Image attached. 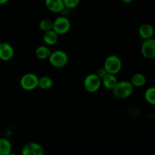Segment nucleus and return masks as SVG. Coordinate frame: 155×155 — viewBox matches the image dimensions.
I'll return each mask as SVG.
<instances>
[{
	"label": "nucleus",
	"mask_w": 155,
	"mask_h": 155,
	"mask_svg": "<svg viewBox=\"0 0 155 155\" xmlns=\"http://www.w3.org/2000/svg\"><path fill=\"white\" fill-rule=\"evenodd\" d=\"M123 2L125 3H129V2H131L132 0H123Z\"/></svg>",
	"instance_id": "23"
},
{
	"label": "nucleus",
	"mask_w": 155,
	"mask_h": 155,
	"mask_svg": "<svg viewBox=\"0 0 155 155\" xmlns=\"http://www.w3.org/2000/svg\"><path fill=\"white\" fill-rule=\"evenodd\" d=\"M103 68L105 69L107 74L116 75L122 68V61L119 56L116 54H110L106 58Z\"/></svg>",
	"instance_id": "2"
},
{
	"label": "nucleus",
	"mask_w": 155,
	"mask_h": 155,
	"mask_svg": "<svg viewBox=\"0 0 155 155\" xmlns=\"http://www.w3.org/2000/svg\"><path fill=\"white\" fill-rule=\"evenodd\" d=\"M139 36L145 40L152 39L154 35V28L149 24H143L140 26L139 30Z\"/></svg>",
	"instance_id": "11"
},
{
	"label": "nucleus",
	"mask_w": 155,
	"mask_h": 155,
	"mask_svg": "<svg viewBox=\"0 0 155 155\" xmlns=\"http://www.w3.org/2000/svg\"><path fill=\"white\" fill-rule=\"evenodd\" d=\"M58 40V35L53 30L45 32L43 34V41L46 45H53L57 43Z\"/></svg>",
	"instance_id": "13"
},
{
	"label": "nucleus",
	"mask_w": 155,
	"mask_h": 155,
	"mask_svg": "<svg viewBox=\"0 0 155 155\" xmlns=\"http://www.w3.org/2000/svg\"><path fill=\"white\" fill-rule=\"evenodd\" d=\"M145 98L146 101L149 104L154 105L155 104V88L154 86L148 88L145 92Z\"/></svg>",
	"instance_id": "18"
},
{
	"label": "nucleus",
	"mask_w": 155,
	"mask_h": 155,
	"mask_svg": "<svg viewBox=\"0 0 155 155\" xmlns=\"http://www.w3.org/2000/svg\"><path fill=\"white\" fill-rule=\"evenodd\" d=\"M8 0H0V5H2V4H5V3L8 2Z\"/></svg>",
	"instance_id": "22"
},
{
	"label": "nucleus",
	"mask_w": 155,
	"mask_h": 155,
	"mask_svg": "<svg viewBox=\"0 0 155 155\" xmlns=\"http://www.w3.org/2000/svg\"><path fill=\"white\" fill-rule=\"evenodd\" d=\"M118 80L116 76L110 74H107L102 79H101V84L105 88L108 89H112L117 84Z\"/></svg>",
	"instance_id": "12"
},
{
	"label": "nucleus",
	"mask_w": 155,
	"mask_h": 155,
	"mask_svg": "<svg viewBox=\"0 0 155 155\" xmlns=\"http://www.w3.org/2000/svg\"><path fill=\"white\" fill-rule=\"evenodd\" d=\"M134 87L131 84L130 81L127 80H122V81L118 82L113 89V94L116 98L120 99H124L133 94Z\"/></svg>",
	"instance_id": "1"
},
{
	"label": "nucleus",
	"mask_w": 155,
	"mask_h": 155,
	"mask_svg": "<svg viewBox=\"0 0 155 155\" xmlns=\"http://www.w3.org/2000/svg\"><path fill=\"white\" fill-rule=\"evenodd\" d=\"M8 155H17V154H15V153H13V152H11L10 154H9Z\"/></svg>",
	"instance_id": "24"
},
{
	"label": "nucleus",
	"mask_w": 155,
	"mask_h": 155,
	"mask_svg": "<svg viewBox=\"0 0 155 155\" xmlns=\"http://www.w3.org/2000/svg\"><path fill=\"white\" fill-rule=\"evenodd\" d=\"M12 152V145L6 138H0V155H8Z\"/></svg>",
	"instance_id": "15"
},
{
	"label": "nucleus",
	"mask_w": 155,
	"mask_h": 155,
	"mask_svg": "<svg viewBox=\"0 0 155 155\" xmlns=\"http://www.w3.org/2000/svg\"><path fill=\"white\" fill-rule=\"evenodd\" d=\"M130 82L133 86H136V87H141L143 85L145 84L146 83V77L145 75H143L141 73H136V74H133L132 76L131 79H130Z\"/></svg>",
	"instance_id": "16"
},
{
	"label": "nucleus",
	"mask_w": 155,
	"mask_h": 155,
	"mask_svg": "<svg viewBox=\"0 0 155 155\" xmlns=\"http://www.w3.org/2000/svg\"><path fill=\"white\" fill-rule=\"evenodd\" d=\"M15 51L11 44L6 42H0V59L5 61H10L13 58Z\"/></svg>",
	"instance_id": "9"
},
{
	"label": "nucleus",
	"mask_w": 155,
	"mask_h": 155,
	"mask_svg": "<svg viewBox=\"0 0 155 155\" xmlns=\"http://www.w3.org/2000/svg\"><path fill=\"white\" fill-rule=\"evenodd\" d=\"M64 8L73 9L75 8L80 4V0H63Z\"/></svg>",
	"instance_id": "20"
},
{
	"label": "nucleus",
	"mask_w": 155,
	"mask_h": 155,
	"mask_svg": "<svg viewBox=\"0 0 155 155\" xmlns=\"http://www.w3.org/2000/svg\"><path fill=\"white\" fill-rule=\"evenodd\" d=\"M45 5L49 11L52 12H61L64 9L63 0H46Z\"/></svg>",
	"instance_id": "10"
},
{
	"label": "nucleus",
	"mask_w": 155,
	"mask_h": 155,
	"mask_svg": "<svg viewBox=\"0 0 155 155\" xmlns=\"http://www.w3.org/2000/svg\"><path fill=\"white\" fill-rule=\"evenodd\" d=\"M101 85V80L95 74L92 73L85 77L83 81V86L87 92L93 93L100 89Z\"/></svg>",
	"instance_id": "6"
},
{
	"label": "nucleus",
	"mask_w": 155,
	"mask_h": 155,
	"mask_svg": "<svg viewBox=\"0 0 155 155\" xmlns=\"http://www.w3.org/2000/svg\"><path fill=\"white\" fill-rule=\"evenodd\" d=\"M107 74V71H105V69H104L103 67H101V68H99L98 70H97V72L95 74H96V75L101 80V79H102Z\"/></svg>",
	"instance_id": "21"
},
{
	"label": "nucleus",
	"mask_w": 155,
	"mask_h": 155,
	"mask_svg": "<svg viewBox=\"0 0 155 155\" xmlns=\"http://www.w3.org/2000/svg\"><path fill=\"white\" fill-rule=\"evenodd\" d=\"M39 78V77L34 73H26L21 77L20 85L25 90H33L38 87Z\"/></svg>",
	"instance_id": "4"
},
{
	"label": "nucleus",
	"mask_w": 155,
	"mask_h": 155,
	"mask_svg": "<svg viewBox=\"0 0 155 155\" xmlns=\"http://www.w3.org/2000/svg\"><path fill=\"white\" fill-rule=\"evenodd\" d=\"M53 80L52 79L48 76H43L39 78V83L38 87L41 88L42 89H48L52 87Z\"/></svg>",
	"instance_id": "17"
},
{
	"label": "nucleus",
	"mask_w": 155,
	"mask_h": 155,
	"mask_svg": "<svg viewBox=\"0 0 155 155\" xmlns=\"http://www.w3.org/2000/svg\"><path fill=\"white\" fill-rule=\"evenodd\" d=\"M49 63L53 67L57 68H61L66 66L68 62V55L63 50H55L51 51L49 58Z\"/></svg>",
	"instance_id": "3"
},
{
	"label": "nucleus",
	"mask_w": 155,
	"mask_h": 155,
	"mask_svg": "<svg viewBox=\"0 0 155 155\" xmlns=\"http://www.w3.org/2000/svg\"><path fill=\"white\" fill-rule=\"evenodd\" d=\"M21 155H44V149L37 142H29L23 147Z\"/></svg>",
	"instance_id": "7"
},
{
	"label": "nucleus",
	"mask_w": 155,
	"mask_h": 155,
	"mask_svg": "<svg viewBox=\"0 0 155 155\" xmlns=\"http://www.w3.org/2000/svg\"><path fill=\"white\" fill-rule=\"evenodd\" d=\"M51 53V51L46 45H39L36 48V51H35L36 58L40 59V60H45L47 58L48 59Z\"/></svg>",
	"instance_id": "14"
},
{
	"label": "nucleus",
	"mask_w": 155,
	"mask_h": 155,
	"mask_svg": "<svg viewBox=\"0 0 155 155\" xmlns=\"http://www.w3.org/2000/svg\"><path fill=\"white\" fill-rule=\"evenodd\" d=\"M39 27L40 30H42L44 33L49 31V30H52L53 21H51L49 18H44V19L40 21L39 24Z\"/></svg>",
	"instance_id": "19"
},
{
	"label": "nucleus",
	"mask_w": 155,
	"mask_h": 155,
	"mask_svg": "<svg viewBox=\"0 0 155 155\" xmlns=\"http://www.w3.org/2000/svg\"><path fill=\"white\" fill-rule=\"evenodd\" d=\"M141 52L145 58L153 59L155 57V40L154 39H146L142 43Z\"/></svg>",
	"instance_id": "8"
},
{
	"label": "nucleus",
	"mask_w": 155,
	"mask_h": 155,
	"mask_svg": "<svg viewBox=\"0 0 155 155\" xmlns=\"http://www.w3.org/2000/svg\"><path fill=\"white\" fill-rule=\"evenodd\" d=\"M71 27L70 20L65 16H59L53 21L52 30L58 35H63L68 33Z\"/></svg>",
	"instance_id": "5"
}]
</instances>
